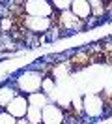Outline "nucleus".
<instances>
[{
  "mask_svg": "<svg viewBox=\"0 0 112 124\" xmlns=\"http://www.w3.org/2000/svg\"><path fill=\"white\" fill-rule=\"evenodd\" d=\"M45 73L41 70H34V68H30V70L22 71L19 77H15L13 85L17 88V92L21 94H32V92H37V90H41V81H43Z\"/></svg>",
  "mask_w": 112,
  "mask_h": 124,
  "instance_id": "f257e3e1",
  "label": "nucleus"
},
{
  "mask_svg": "<svg viewBox=\"0 0 112 124\" xmlns=\"http://www.w3.org/2000/svg\"><path fill=\"white\" fill-rule=\"evenodd\" d=\"M82 113L90 118H99L105 115V96L99 92H90L82 96Z\"/></svg>",
  "mask_w": 112,
  "mask_h": 124,
  "instance_id": "f03ea898",
  "label": "nucleus"
},
{
  "mask_svg": "<svg viewBox=\"0 0 112 124\" xmlns=\"http://www.w3.org/2000/svg\"><path fill=\"white\" fill-rule=\"evenodd\" d=\"M22 28L34 36H43L54 26L52 17H30V15H22Z\"/></svg>",
  "mask_w": 112,
  "mask_h": 124,
  "instance_id": "7ed1b4c3",
  "label": "nucleus"
},
{
  "mask_svg": "<svg viewBox=\"0 0 112 124\" xmlns=\"http://www.w3.org/2000/svg\"><path fill=\"white\" fill-rule=\"evenodd\" d=\"M22 11L30 17H52L54 8L51 0H22Z\"/></svg>",
  "mask_w": 112,
  "mask_h": 124,
  "instance_id": "20e7f679",
  "label": "nucleus"
},
{
  "mask_svg": "<svg viewBox=\"0 0 112 124\" xmlns=\"http://www.w3.org/2000/svg\"><path fill=\"white\" fill-rule=\"evenodd\" d=\"M67 118L66 109L58 101H49L41 111V122L43 124H64Z\"/></svg>",
  "mask_w": 112,
  "mask_h": 124,
  "instance_id": "39448f33",
  "label": "nucleus"
},
{
  "mask_svg": "<svg viewBox=\"0 0 112 124\" xmlns=\"http://www.w3.org/2000/svg\"><path fill=\"white\" fill-rule=\"evenodd\" d=\"M28 107H30V103H28V98H26V94H17L13 100L7 103L6 107V111L9 113V115H13L15 118H24L26 116V111H28Z\"/></svg>",
  "mask_w": 112,
  "mask_h": 124,
  "instance_id": "423d86ee",
  "label": "nucleus"
},
{
  "mask_svg": "<svg viewBox=\"0 0 112 124\" xmlns=\"http://www.w3.org/2000/svg\"><path fill=\"white\" fill-rule=\"evenodd\" d=\"M71 13H75L80 21L86 23L90 17L93 15V4H92V0H73L71 2Z\"/></svg>",
  "mask_w": 112,
  "mask_h": 124,
  "instance_id": "0eeeda50",
  "label": "nucleus"
},
{
  "mask_svg": "<svg viewBox=\"0 0 112 124\" xmlns=\"http://www.w3.org/2000/svg\"><path fill=\"white\" fill-rule=\"evenodd\" d=\"M17 94H19V92H17L15 85H2V86H0V109L6 107Z\"/></svg>",
  "mask_w": 112,
  "mask_h": 124,
  "instance_id": "6e6552de",
  "label": "nucleus"
},
{
  "mask_svg": "<svg viewBox=\"0 0 112 124\" xmlns=\"http://www.w3.org/2000/svg\"><path fill=\"white\" fill-rule=\"evenodd\" d=\"M26 98H28V103H30V105H34V107H41V109H43L45 105L49 103V101H52L51 96H49V94H45L43 90L32 92V94H28Z\"/></svg>",
  "mask_w": 112,
  "mask_h": 124,
  "instance_id": "1a4fd4ad",
  "label": "nucleus"
},
{
  "mask_svg": "<svg viewBox=\"0 0 112 124\" xmlns=\"http://www.w3.org/2000/svg\"><path fill=\"white\" fill-rule=\"evenodd\" d=\"M41 90H43L45 94H49L51 100H52V96L56 92V77H54V75H45L43 81H41Z\"/></svg>",
  "mask_w": 112,
  "mask_h": 124,
  "instance_id": "9d476101",
  "label": "nucleus"
},
{
  "mask_svg": "<svg viewBox=\"0 0 112 124\" xmlns=\"http://www.w3.org/2000/svg\"><path fill=\"white\" fill-rule=\"evenodd\" d=\"M41 107H34V105H30L28 111H26V120L30 124H43L41 122Z\"/></svg>",
  "mask_w": 112,
  "mask_h": 124,
  "instance_id": "9b49d317",
  "label": "nucleus"
},
{
  "mask_svg": "<svg viewBox=\"0 0 112 124\" xmlns=\"http://www.w3.org/2000/svg\"><path fill=\"white\" fill-rule=\"evenodd\" d=\"M52 8H54V13H60V11H67L71 9V2L73 0H51Z\"/></svg>",
  "mask_w": 112,
  "mask_h": 124,
  "instance_id": "f8f14e48",
  "label": "nucleus"
},
{
  "mask_svg": "<svg viewBox=\"0 0 112 124\" xmlns=\"http://www.w3.org/2000/svg\"><path fill=\"white\" fill-rule=\"evenodd\" d=\"M0 124H17V118L9 115L6 109H0Z\"/></svg>",
  "mask_w": 112,
  "mask_h": 124,
  "instance_id": "ddd939ff",
  "label": "nucleus"
},
{
  "mask_svg": "<svg viewBox=\"0 0 112 124\" xmlns=\"http://www.w3.org/2000/svg\"><path fill=\"white\" fill-rule=\"evenodd\" d=\"M17 124H30V122L26 120V116H24V118H17Z\"/></svg>",
  "mask_w": 112,
  "mask_h": 124,
  "instance_id": "4468645a",
  "label": "nucleus"
}]
</instances>
